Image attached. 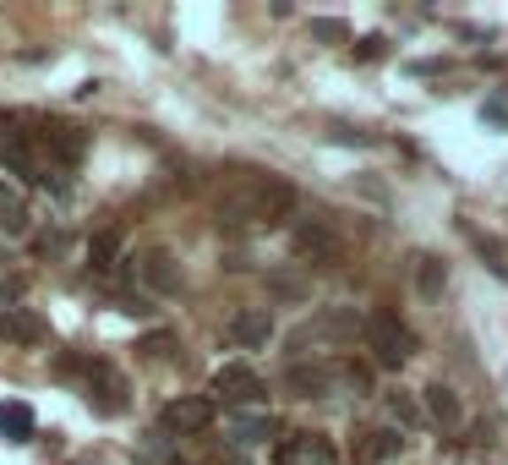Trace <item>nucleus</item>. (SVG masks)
Instances as JSON below:
<instances>
[{
	"instance_id": "obj_1",
	"label": "nucleus",
	"mask_w": 508,
	"mask_h": 465,
	"mask_svg": "<svg viewBox=\"0 0 508 465\" xmlns=\"http://www.w3.org/2000/svg\"><path fill=\"white\" fill-rule=\"evenodd\" d=\"M296 213V186L284 175L251 170L235 192L219 198V225L225 230H263V225H284Z\"/></svg>"
},
{
	"instance_id": "obj_2",
	"label": "nucleus",
	"mask_w": 508,
	"mask_h": 465,
	"mask_svg": "<svg viewBox=\"0 0 508 465\" xmlns=\"http://www.w3.org/2000/svg\"><path fill=\"white\" fill-rule=\"evenodd\" d=\"M55 372L60 378H82V394H88V406L99 416H120L126 406H132V384H126L115 372V361H104V356H72Z\"/></svg>"
},
{
	"instance_id": "obj_3",
	"label": "nucleus",
	"mask_w": 508,
	"mask_h": 465,
	"mask_svg": "<svg viewBox=\"0 0 508 465\" xmlns=\"http://www.w3.org/2000/svg\"><path fill=\"white\" fill-rule=\"evenodd\" d=\"M366 351L383 372H399V367H410V356L421 345H416V334H410V323L399 313H372L366 318Z\"/></svg>"
},
{
	"instance_id": "obj_4",
	"label": "nucleus",
	"mask_w": 508,
	"mask_h": 465,
	"mask_svg": "<svg viewBox=\"0 0 508 465\" xmlns=\"http://www.w3.org/2000/svg\"><path fill=\"white\" fill-rule=\"evenodd\" d=\"M213 399H225V406H235V411H263V399H268V384L251 372L246 361H225L213 372V389H208Z\"/></svg>"
},
{
	"instance_id": "obj_5",
	"label": "nucleus",
	"mask_w": 508,
	"mask_h": 465,
	"mask_svg": "<svg viewBox=\"0 0 508 465\" xmlns=\"http://www.w3.org/2000/svg\"><path fill=\"white\" fill-rule=\"evenodd\" d=\"M137 279H142L148 296H181L186 291V268L175 263V252H165V246H148V252H142Z\"/></svg>"
},
{
	"instance_id": "obj_6",
	"label": "nucleus",
	"mask_w": 508,
	"mask_h": 465,
	"mask_svg": "<svg viewBox=\"0 0 508 465\" xmlns=\"http://www.w3.org/2000/svg\"><path fill=\"white\" fill-rule=\"evenodd\" d=\"M219 416V399L213 394H175L165 411H158V422H165L170 432H208Z\"/></svg>"
},
{
	"instance_id": "obj_7",
	"label": "nucleus",
	"mask_w": 508,
	"mask_h": 465,
	"mask_svg": "<svg viewBox=\"0 0 508 465\" xmlns=\"http://www.w3.org/2000/svg\"><path fill=\"white\" fill-rule=\"evenodd\" d=\"M290 246H296V258H306V263H339V236H334V225H323V220H296L290 225Z\"/></svg>"
},
{
	"instance_id": "obj_8",
	"label": "nucleus",
	"mask_w": 508,
	"mask_h": 465,
	"mask_svg": "<svg viewBox=\"0 0 508 465\" xmlns=\"http://www.w3.org/2000/svg\"><path fill=\"white\" fill-rule=\"evenodd\" d=\"M284 389H290L296 399H328V394H339V367L290 361V367H284Z\"/></svg>"
},
{
	"instance_id": "obj_9",
	"label": "nucleus",
	"mask_w": 508,
	"mask_h": 465,
	"mask_svg": "<svg viewBox=\"0 0 508 465\" xmlns=\"http://www.w3.org/2000/svg\"><path fill=\"white\" fill-rule=\"evenodd\" d=\"M279 465H339V449L323 432H290L279 444Z\"/></svg>"
},
{
	"instance_id": "obj_10",
	"label": "nucleus",
	"mask_w": 508,
	"mask_h": 465,
	"mask_svg": "<svg viewBox=\"0 0 508 465\" xmlns=\"http://www.w3.org/2000/svg\"><path fill=\"white\" fill-rule=\"evenodd\" d=\"M44 153H50V165L60 170V165H77L82 153H88V137L77 132V127H60V120H44V132L34 137Z\"/></svg>"
},
{
	"instance_id": "obj_11",
	"label": "nucleus",
	"mask_w": 508,
	"mask_h": 465,
	"mask_svg": "<svg viewBox=\"0 0 508 465\" xmlns=\"http://www.w3.org/2000/svg\"><path fill=\"white\" fill-rule=\"evenodd\" d=\"M356 334H366V323H361L356 313H344V306H339V313L317 318L312 329H301V334H296V351H312L317 339H334V345H344V339H356Z\"/></svg>"
},
{
	"instance_id": "obj_12",
	"label": "nucleus",
	"mask_w": 508,
	"mask_h": 465,
	"mask_svg": "<svg viewBox=\"0 0 508 465\" xmlns=\"http://www.w3.org/2000/svg\"><path fill=\"white\" fill-rule=\"evenodd\" d=\"M50 334V323H44V313H34V306H12V313H0V339L6 345H39V339Z\"/></svg>"
},
{
	"instance_id": "obj_13",
	"label": "nucleus",
	"mask_w": 508,
	"mask_h": 465,
	"mask_svg": "<svg viewBox=\"0 0 508 465\" xmlns=\"http://www.w3.org/2000/svg\"><path fill=\"white\" fill-rule=\"evenodd\" d=\"M230 339H235L241 351H263L268 339H273V318L263 313V306H246V313L230 318Z\"/></svg>"
},
{
	"instance_id": "obj_14",
	"label": "nucleus",
	"mask_w": 508,
	"mask_h": 465,
	"mask_svg": "<svg viewBox=\"0 0 508 465\" xmlns=\"http://www.w3.org/2000/svg\"><path fill=\"white\" fill-rule=\"evenodd\" d=\"M34 406H27V399H0V438L6 444H27L34 438Z\"/></svg>"
},
{
	"instance_id": "obj_15",
	"label": "nucleus",
	"mask_w": 508,
	"mask_h": 465,
	"mask_svg": "<svg viewBox=\"0 0 508 465\" xmlns=\"http://www.w3.org/2000/svg\"><path fill=\"white\" fill-rule=\"evenodd\" d=\"M421 411L437 422V427H454L459 416H465V406H459V394L449 389V384H427L421 389Z\"/></svg>"
},
{
	"instance_id": "obj_16",
	"label": "nucleus",
	"mask_w": 508,
	"mask_h": 465,
	"mask_svg": "<svg viewBox=\"0 0 508 465\" xmlns=\"http://www.w3.org/2000/svg\"><path fill=\"white\" fill-rule=\"evenodd\" d=\"M399 449H404L399 427H366V432H361V460H366V465H383V460H394Z\"/></svg>"
},
{
	"instance_id": "obj_17",
	"label": "nucleus",
	"mask_w": 508,
	"mask_h": 465,
	"mask_svg": "<svg viewBox=\"0 0 508 465\" xmlns=\"http://www.w3.org/2000/svg\"><path fill=\"white\" fill-rule=\"evenodd\" d=\"M0 230H6V236H27V230H34V213H27L17 186H0Z\"/></svg>"
},
{
	"instance_id": "obj_18",
	"label": "nucleus",
	"mask_w": 508,
	"mask_h": 465,
	"mask_svg": "<svg viewBox=\"0 0 508 465\" xmlns=\"http://www.w3.org/2000/svg\"><path fill=\"white\" fill-rule=\"evenodd\" d=\"M273 432H279V422H273V416H263V411H251V416L241 411V416L230 422V438H235L241 449H246V444H263V438H273Z\"/></svg>"
},
{
	"instance_id": "obj_19",
	"label": "nucleus",
	"mask_w": 508,
	"mask_h": 465,
	"mask_svg": "<svg viewBox=\"0 0 508 465\" xmlns=\"http://www.w3.org/2000/svg\"><path fill=\"white\" fill-rule=\"evenodd\" d=\"M416 285L427 291V296H443V285H449V268H443V258H416Z\"/></svg>"
},
{
	"instance_id": "obj_20",
	"label": "nucleus",
	"mask_w": 508,
	"mask_h": 465,
	"mask_svg": "<svg viewBox=\"0 0 508 465\" xmlns=\"http://www.w3.org/2000/svg\"><path fill=\"white\" fill-rule=\"evenodd\" d=\"M268 291H273V296H290V301H306V296H312L306 279H301V274H284V268L268 274Z\"/></svg>"
},
{
	"instance_id": "obj_21",
	"label": "nucleus",
	"mask_w": 508,
	"mask_h": 465,
	"mask_svg": "<svg viewBox=\"0 0 508 465\" xmlns=\"http://www.w3.org/2000/svg\"><path fill=\"white\" fill-rule=\"evenodd\" d=\"M383 399H389V416H394L399 427H416V422H421V399H410L404 389H394V394H383Z\"/></svg>"
},
{
	"instance_id": "obj_22",
	"label": "nucleus",
	"mask_w": 508,
	"mask_h": 465,
	"mask_svg": "<svg viewBox=\"0 0 508 465\" xmlns=\"http://www.w3.org/2000/svg\"><path fill=\"white\" fill-rule=\"evenodd\" d=\"M312 39H323V44H344V39H350V22H344V17H317V22H312Z\"/></svg>"
},
{
	"instance_id": "obj_23",
	"label": "nucleus",
	"mask_w": 508,
	"mask_h": 465,
	"mask_svg": "<svg viewBox=\"0 0 508 465\" xmlns=\"http://www.w3.org/2000/svg\"><path fill=\"white\" fill-rule=\"evenodd\" d=\"M404 72H410V77H449L454 60H449V55H432V60H410Z\"/></svg>"
},
{
	"instance_id": "obj_24",
	"label": "nucleus",
	"mask_w": 508,
	"mask_h": 465,
	"mask_svg": "<svg viewBox=\"0 0 508 465\" xmlns=\"http://www.w3.org/2000/svg\"><path fill=\"white\" fill-rule=\"evenodd\" d=\"M470 241H475V252L492 263V274H508V263H503V252H497V241H492V236H475V230H470Z\"/></svg>"
},
{
	"instance_id": "obj_25",
	"label": "nucleus",
	"mask_w": 508,
	"mask_h": 465,
	"mask_svg": "<svg viewBox=\"0 0 508 465\" xmlns=\"http://www.w3.org/2000/svg\"><path fill=\"white\" fill-rule=\"evenodd\" d=\"M356 60H389V39H383V34L361 39V44H356Z\"/></svg>"
},
{
	"instance_id": "obj_26",
	"label": "nucleus",
	"mask_w": 508,
	"mask_h": 465,
	"mask_svg": "<svg viewBox=\"0 0 508 465\" xmlns=\"http://www.w3.org/2000/svg\"><path fill=\"white\" fill-rule=\"evenodd\" d=\"M17 301H22V279H17V274H6V279H0V313H12Z\"/></svg>"
},
{
	"instance_id": "obj_27",
	"label": "nucleus",
	"mask_w": 508,
	"mask_h": 465,
	"mask_svg": "<svg viewBox=\"0 0 508 465\" xmlns=\"http://www.w3.org/2000/svg\"><path fill=\"white\" fill-rule=\"evenodd\" d=\"M137 351H148V356H175V334H148Z\"/></svg>"
},
{
	"instance_id": "obj_28",
	"label": "nucleus",
	"mask_w": 508,
	"mask_h": 465,
	"mask_svg": "<svg viewBox=\"0 0 508 465\" xmlns=\"http://www.w3.org/2000/svg\"><path fill=\"white\" fill-rule=\"evenodd\" d=\"M115 258V236H93V268H110Z\"/></svg>"
},
{
	"instance_id": "obj_29",
	"label": "nucleus",
	"mask_w": 508,
	"mask_h": 465,
	"mask_svg": "<svg viewBox=\"0 0 508 465\" xmlns=\"http://www.w3.org/2000/svg\"><path fill=\"white\" fill-rule=\"evenodd\" d=\"M328 137H334V143H350V148H366V137L350 132V127H339V132H328Z\"/></svg>"
},
{
	"instance_id": "obj_30",
	"label": "nucleus",
	"mask_w": 508,
	"mask_h": 465,
	"mask_svg": "<svg viewBox=\"0 0 508 465\" xmlns=\"http://www.w3.org/2000/svg\"><path fill=\"white\" fill-rule=\"evenodd\" d=\"M481 115H487V120H497V127H508V110H503V105H487Z\"/></svg>"
},
{
	"instance_id": "obj_31",
	"label": "nucleus",
	"mask_w": 508,
	"mask_h": 465,
	"mask_svg": "<svg viewBox=\"0 0 508 465\" xmlns=\"http://www.w3.org/2000/svg\"><path fill=\"white\" fill-rule=\"evenodd\" d=\"M225 465H246V454L241 449H225Z\"/></svg>"
},
{
	"instance_id": "obj_32",
	"label": "nucleus",
	"mask_w": 508,
	"mask_h": 465,
	"mask_svg": "<svg viewBox=\"0 0 508 465\" xmlns=\"http://www.w3.org/2000/svg\"><path fill=\"white\" fill-rule=\"evenodd\" d=\"M0 263H6V246H0Z\"/></svg>"
}]
</instances>
